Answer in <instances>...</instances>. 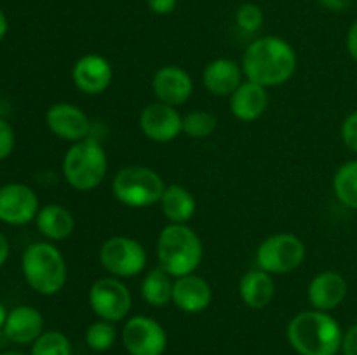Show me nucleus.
<instances>
[{
  "label": "nucleus",
  "instance_id": "f257e3e1",
  "mask_svg": "<svg viewBox=\"0 0 357 355\" xmlns=\"http://www.w3.org/2000/svg\"><path fill=\"white\" fill-rule=\"evenodd\" d=\"M298 58L286 38L278 35H264L250 42L243 54V72L246 80L264 87L284 86L295 75Z\"/></svg>",
  "mask_w": 357,
  "mask_h": 355
},
{
  "label": "nucleus",
  "instance_id": "f03ea898",
  "mask_svg": "<svg viewBox=\"0 0 357 355\" xmlns=\"http://www.w3.org/2000/svg\"><path fill=\"white\" fill-rule=\"evenodd\" d=\"M286 336L298 355H338L344 331L330 312L312 308L289 320Z\"/></svg>",
  "mask_w": 357,
  "mask_h": 355
},
{
  "label": "nucleus",
  "instance_id": "7ed1b4c3",
  "mask_svg": "<svg viewBox=\"0 0 357 355\" xmlns=\"http://www.w3.org/2000/svg\"><path fill=\"white\" fill-rule=\"evenodd\" d=\"M157 261L173 278L195 274L204 256L201 237L192 226L169 223L157 237Z\"/></svg>",
  "mask_w": 357,
  "mask_h": 355
},
{
  "label": "nucleus",
  "instance_id": "20e7f679",
  "mask_svg": "<svg viewBox=\"0 0 357 355\" xmlns=\"http://www.w3.org/2000/svg\"><path fill=\"white\" fill-rule=\"evenodd\" d=\"M21 271L26 284L42 296H54L68 281V267L52 242H33L24 249Z\"/></svg>",
  "mask_w": 357,
  "mask_h": 355
},
{
  "label": "nucleus",
  "instance_id": "39448f33",
  "mask_svg": "<svg viewBox=\"0 0 357 355\" xmlns=\"http://www.w3.org/2000/svg\"><path fill=\"white\" fill-rule=\"evenodd\" d=\"M63 178L79 191L96 190L108 174V155L96 138L72 143L63 157Z\"/></svg>",
  "mask_w": 357,
  "mask_h": 355
},
{
  "label": "nucleus",
  "instance_id": "423d86ee",
  "mask_svg": "<svg viewBox=\"0 0 357 355\" xmlns=\"http://www.w3.org/2000/svg\"><path fill=\"white\" fill-rule=\"evenodd\" d=\"M164 190L162 176L145 166L122 167L112 180L114 197L129 209H146L159 204Z\"/></svg>",
  "mask_w": 357,
  "mask_h": 355
},
{
  "label": "nucleus",
  "instance_id": "0eeeda50",
  "mask_svg": "<svg viewBox=\"0 0 357 355\" xmlns=\"http://www.w3.org/2000/svg\"><path fill=\"white\" fill-rule=\"evenodd\" d=\"M307 256L303 240L295 233L281 232L261 240L257 249V268L272 275L289 274L302 267Z\"/></svg>",
  "mask_w": 357,
  "mask_h": 355
},
{
  "label": "nucleus",
  "instance_id": "6e6552de",
  "mask_svg": "<svg viewBox=\"0 0 357 355\" xmlns=\"http://www.w3.org/2000/svg\"><path fill=\"white\" fill-rule=\"evenodd\" d=\"M100 263L112 277L132 278L143 274L149 254L142 242L126 235H114L100 247Z\"/></svg>",
  "mask_w": 357,
  "mask_h": 355
},
{
  "label": "nucleus",
  "instance_id": "1a4fd4ad",
  "mask_svg": "<svg viewBox=\"0 0 357 355\" xmlns=\"http://www.w3.org/2000/svg\"><path fill=\"white\" fill-rule=\"evenodd\" d=\"M91 310L98 319L108 322H121L129 315L132 306V296L128 285L117 277H103L93 282L87 294Z\"/></svg>",
  "mask_w": 357,
  "mask_h": 355
},
{
  "label": "nucleus",
  "instance_id": "9d476101",
  "mask_svg": "<svg viewBox=\"0 0 357 355\" xmlns=\"http://www.w3.org/2000/svg\"><path fill=\"white\" fill-rule=\"evenodd\" d=\"M121 338L129 355H164L167 350L166 329L149 315L129 317Z\"/></svg>",
  "mask_w": 357,
  "mask_h": 355
},
{
  "label": "nucleus",
  "instance_id": "9b49d317",
  "mask_svg": "<svg viewBox=\"0 0 357 355\" xmlns=\"http://www.w3.org/2000/svg\"><path fill=\"white\" fill-rule=\"evenodd\" d=\"M40 202L28 184L7 183L0 187V221L10 226H24L35 221Z\"/></svg>",
  "mask_w": 357,
  "mask_h": 355
},
{
  "label": "nucleus",
  "instance_id": "f8f14e48",
  "mask_svg": "<svg viewBox=\"0 0 357 355\" xmlns=\"http://www.w3.org/2000/svg\"><path fill=\"white\" fill-rule=\"evenodd\" d=\"M139 129L150 141L171 143L183 132V115L176 106L155 101L139 113Z\"/></svg>",
  "mask_w": 357,
  "mask_h": 355
},
{
  "label": "nucleus",
  "instance_id": "ddd939ff",
  "mask_svg": "<svg viewBox=\"0 0 357 355\" xmlns=\"http://www.w3.org/2000/svg\"><path fill=\"white\" fill-rule=\"evenodd\" d=\"M45 125L56 138L79 143L91 138L93 124L86 111L72 103H56L45 111Z\"/></svg>",
  "mask_w": 357,
  "mask_h": 355
},
{
  "label": "nucleus",
  "instance_id": "4468645a",
  "mask_svg": "<svg viewBox=\"0 0 357 355\" xmlns=\"http://www.w3.org/2000/svg\"><path fill=\"white\" fill-rule=\"evenodd\" d=\"M72 80L77 89L87 96L103 94L114 80V68L105 56L87 52L80 56L72 68Z\"/></svg>",
  "mask_w": 357,
  "mask_h": 355
},
{
  "label": "nucleus",
  "instance_id": "2eb2a0df",
  "mask_svg": "<svg viewBox=\"0 0 357 355\" xmlns=\"http://www.w3.org/2000/svg\"><path fill=\"white\" fill-rule=\"evenodd\" d=\"M152 90L157 101L178 108L190 100L194 93V80L181 66L166 65L153 73Z\"/></svg>",
  "mask_w": 357,
  "mask_h": 355
},
{
  "label": "nucleus",
  "instance_id": "dca6fc26",
  "mask_svg": "<svg viewBox=\"0 0 357 355\" xmlns=\"http://www.w3.org/2000/svg\"><path fill=\"white\" fill-rule=\"evenodd\" d=\"M347 292L349 284L340 271L324 270L310 281L307 298L314 310L331 312L345 301Z\"/></svg>",
  "mask_w": 357,
  "mask_h": 355
},
{
  "label": "nucleus",
  "instance_id": "f3484780",
  "mask_svg": "<svg viewBox=\"0 0 357 355\" xmlns=\"http://www.w3.org/2000/svg\"><path fill=\"white\" fill-rule=\"evenodd\" d=\"M213 289L204 277L197 274L174 278L173 305L185 313H201L211 305Z\"/></svg>",
  "mask_w": 357,
  "mask_h": 355
},
{
  "label": "nucleus",
  "instance_id": "a211bd4d",
  "mask_svg": "<svg viewBox=\"0 0 357 355\" xmlns=\"http://www.w3.org/2000/svg\"><path fill=\"white\" fill-rule=\"evenodd\" d=\"M44 333V315L35 306L20 305L7 315L2 334L16 345H31Z\"/></svg>",
  "mask_w": 357,
  "mask_h": 355
},
{
  "label": "nucleus",
  "instance_id": "6ab92c4d",
  "mask_svg": "<svg viewBox=\"0 0 357 355\" xmlns=\"http://www.w3.org/2000/svg\"><path fill=\"white\" fill-rule=\"evenodd\" d=\"M243 66L230 58H218L209 61L202 72V84L213 96L230 97L234 90L244 82Z\"/></svg>",
  "mask_w": 357,
  "mask_h": 355
},
{
  "label": "nucleus",
  "instance_id": "aec40b11",
  "mask_svg": "<svg viewBox=\"0 0 357 355\" xmlns=\"http://www.w3.org/2000/svg\"><path fill=\"white\" fill-rule=\"evenodd\" d=\"M230 113L241 122H255L267 111L268 93L267 87L244 80L232 96L229 97Z\"/></svg>",
  "mask_w": 357,
  "mask_h": 355
},
{
  "label": "nucleus",
  "instance_id": "412c9836",
  "mask_svg": "<svg viewBox=\"0 0 357 355\" xmlns=\"http://www.w3.org/2000/svg\"><path fill=\"white\" fill-rule=\"evenodd\" d=\"M239 296L248 308H265L275 296L274 275L260 268L246 271L239 281Z\"/></svg>",
  "mask_w": 357,
  "mask_h": 355
},
{
  "label": "nucleus",
  "instance_id": "4be33fe9",
  "mask_svg": "<svg viewBox=\"0 0 357 355\" xmlns=\"http://www.w3.org/2000/svg\"><path fill=\"white\" fill-rule=\"evenodd\" d=\"M37 230L51 242L66 240L75 230V218L72 211L61 204H45L35 218Z\"/></svg>",
  "mask_w": 357,
  "mask_h": 355
},
{
  "label": "nucleus",
  "instance_id": "5701e85b",
  "mask_svg": "<svg viewBox=\"0 0 357 355\" xmlns=\"http://www.w3.org/2000/svg\"><path fill=\"white\" fill-rule=\"evenodd\" d=\"M159 204L169 223H176V225H188V221L194 218L195 211H197L195 197L188 188L181 187V184L166 187Z\"/></svg>",
  "mask_w": 357,
  "mask_h": 355
},
{
  "label": "nucleus",
  "instance_id": "b1692460",
  "mask_svg": "<svg viewBox=\"0 0 357 355\" xmlns=\"http://www.w3.org/2000/svg\"><path fill=\"white\" fill-rule=\"evenodd\" d=\"M173 277L160 267L152 268L142 281V298L153 308H162L173 301Z\"/></svg>",
  "mask_w": 357,
  "mask_h": 355
},
{
  "label": "nucleus",
  "instance_id": "393cba45",
  "mask_svg": "<svg viewBox=\"0 0 357 355\" xmlns=\"http://www.w3.org/2000/svg\"><path fill=\"white\" fill-rule=\"evenodd\" d=\"M333 194L342 205L357 211V159L338 167L333 176Z\"/></svg>",
  "mask_w": 357,
  "mask_h": 355
},
{
  "label": "nucleus",
  "instance_id": "a878e982",
  "mask_svg": "<svg viewBox=\"0 0 357 355\" xmlns=\"http://www.w3.org/2000/svg\"><path fill=\"white\" fill-rule=\"evenodd\" d=\"M117 341V327L114 322L98 319L86 329V345L93 352H108Z\"/></svg>",
  "mask_w": 357,
  "mask_h": 355
},
{
  "label": "nucleus",
  "instance_id": "bb28decb",
  "mask_svg": "<svg viewBox=\"0 0 357 355\" xmlns=\"http://www.w3.org/2000/svg\"><path fill=\"white\" fill-rule=\"evenodd\" d=\"M30 355H72V343L61 331H44L31 343Z\"/></svg>",
  "mask_w": 357,
  "mask_h": 355
},
{
  "label": "nucleus",
  "instance_id": "cd10ccee",
  "mask_svg": "<svg viewBox=\"0 0 357 355\" xmlns=\"http://www.w3.org/2000/svg\"><path fill=\"white\" fill-rule=\"evenodd\" d=\"M218 118L208 110H192L183 115V134L194 139H206L216 131Z\"/></svg>",
  "mask_w": 357,
  "mask_h": 355
},
{
  "label": "nucleus",
  "instance_id": "c85d7f7f",
  "mask_svg": "<svg viewBox=\"0 0 357 355\" xmlns=\"http://www.w3.org/2000/svg\"><path fill=\"white\" fill-rule=\"evenodd\" d=\"M265 14L258 3H243L239 9L236 10V24L239 30L244 33H257L261 26H264Z\"/></svg>",
  "mask_w": 357,
  "mask_h": 355
},
{
  "label": "nucleus",
  "instance_id": "c756f323",
  "mask_svg": "<svg viewBox=\"0 0 357 355\" xmlns=\"http://www.w3.org/2000/svg\"><path fill=\"white\" fill-rule=\"evenodd\" d=\"M340 136L344 145L347 146L351 152L357 153V110L349 113L347 117L344 118L340 127Z\"/></svg>",
  "mask_w": 357,
  "mask_h": 355
},
{
  "label": "nucleus",
  "instance_id": "7c9ffc66",
  "mask_svg": "<svg viewBox=\"0 0 357 355\" xmlns=\"http://www.w3.org/2000/svg\"><path fill=\"white\" fill-rule=\"evenodd\" d=\"M16 145V134L14 129L6 118H0V160H6L13 153Z\"/></svg>",
  "mask_w": 357,
  "mask_h": 355
},
{
  "label": "nucleus",
  "instance_id": "2f4dec72",
  "mask_svg": "<svg viewBox=\"0 0 357 355\" xmlns=\"http://www.w3.org/2000/svg\"><path fill=\"white\" fill-rule=\"evenodd\" d=\"M146 6L157 16H167L178 7V0H146Z\"/></svg>",
  "mask_w": 357,
  "mask_h": 355
},
{
  "label": "nucleus",
  "instance_id": "473e14b6",
  "mask_svg": "<svg viewBox=\"0 0 357 355\" xmlns=\"http://www.w3.org/2000/svg\"><path fill=\"white\" fill-rule=\"evenodd\" d=\"M342 352H344V355H357V324L349 327L344 333Z\"/></svg>",
  "mask_w": 357,
  "mask_h": 355
},
{
  "label": "nucleus",
  "instance_id": "72a5a7b5",
  "mask_svg": "<svg viewBox=\"0 0 357 355\" xmlns=\"http://www.w3.org/2000/svg\"><path fill=\"white\" fill-rule=\"evenodd\" d=\"M345 45H347V52L352 58V61L357 63V19L351 24V28H349Z\"/></svg>",
  "mask_w": 357,
  "mask_h": 355
},
{
  "label": "nucleus",
  "instance_id": "f704fd0d",
  "mask_svg": "<svg viewBox=\"0 0 357 355\" xmlns=\"http://www.w3.org/2000/svg\"><path fill=\"white\" fill-rule=\"evenodd\" d=\"M352 0H319V3L326 9L335 10V13H340V10H345L349 6H351Z\"/></svg>",
  "mask_w": 357,
  "mask_h": 355
},
{
  "label": "nucleus",
  "instance_id": "c9c22d12",
  "mask_svg": "<svg viewBox=\"0 0 357 355\" xmlns=\"http://www.w3.org/2000/svg\"><path fill=\"white\" fill-rule=\"evenodd\" d=\"M9 253H10V247H9V240L6 239V235H3L2 232H0V268L6 265L7 258H9Z\"/></svg>",
  "mask_w": 357,
  "mask_h": 355
},
{
  "label": "nucleus",
  "instance_id": "e433bc0d",
  "mask_svg": "<svg viewBox=\"0 0 357 355\" xmlns=\"http://www.w3.org/2000/svg\"><path fill=\"white\" fill-rule=\"evenodd\" d=\"M7 30H9V23H7V17L6 14H3V10L0 9V42H2L3 37H6Z\"/></svg>",
  "mask_w": 357,
  "mask_h": 355
},
{
  "label": "nucleus",
  "instance_id": "4c0bfd02",
  "mask_svg": "<svg viewBox=\"0 0 357 355\" xmlns=\"http://www.w3.org/2000/svg\"><path fill=\"white\" fill-rule=\"evenodd\" d=\"M7 315H9V312H7L6 305H3V303L0 301V331H2V329H3V326H6Z\"/></svg>",
  "mask_w": 357,
  "mask_h": 355
},
{
  "label": "nucleus",
  "instance_id": "58836bf2",
  "mask_svg": "<svg viewBox=\"0 0 357 355\" xmlns=\"http://www.w3.org/2000/svg\"><path fill=\"white\" fill-rule=\"evenodd\" d=\"M0 355H26V354H23V352L10 350V352H2V354H0Z\"/></svg>",
  "mask_w": 357,
  "mask_h": 355
}]
</instances>
